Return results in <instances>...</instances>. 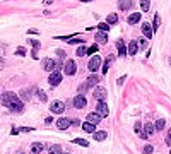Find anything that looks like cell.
Here are the masks:
<instances>
[{
	"label": "cell",
	"mask_w": 171,
	"mask_h": 154,
	"mask_svg": "<svg viewBox=\"0 0 171 154\" xmlns=\"http://www.w3.org/2000/svg\"><path fill=\"white\" fill-rule=\"evenodd\" d=\"M2 104L4 106H7L10 111H22V101H21L19 98H17V94H14V92H4L2 94Z\"/></svg>",
	"instance_id": "1"
},
{
	"label": "cell",
	"mask_w": 171,
	"mask_h": 154,
	"mask_svg": "<svg viewBox=\"0 0 171 154\" xmlns=\"http://www.w3.org/2000/svg\"><path fill=\"white\" fill-rule=\"evenodd\" d=\"M103 65V58H101L99 55H94L92 58L89 60V65H87V69H89L91 72H96L99 70V67Z\"/></svg>",
	"instance_id": "2"
},
{
	"label": "cell",
	"mask_w": 171,
	"mask_h": 154,
	"mask_svg": "<svg viewBox=\"0 0 171 154\" xmlns=\"http://www.w3.org/2000/svg\"><path fill=\"white\" fill-rule=\"evenodd\" d=\"M75 72H77V63L74 60L65 62V65H63V74H65V75H74Z\"/></svg>",
	"instance_id": "3"
},
{
	"label": "cell",
	"mask_w": 171,
	"mask_h": 154,
	"mask_svg": "<svg viewBox=\"0 0 171 154\" xmlns=\"http://www.w3.org/2000/svg\"><path fill=\"white\" fill-rule=\"evenodd\" d=\"M96 113L99 115L101 118L108 116V115H110V110H108V104H106L104 101H98V104H96Z\"/></svg>",
	"instance_id": "4"
},
{
	"label": "cell",
	"mask_w": 171,
	"mask_h": 154,
	"mask_svg": "<svg viewBox=\"0 0 171 154\" xmlns=\"http://www.w3.org/2000/svg\"><path fill=\"white\" fill-rule=\"evenodd\" d=\"M74 106L77 108V110H81V108H86L87 106V99H86V96L84 94H77L75 98H74Z\"/></svg>",
	"instance_id": "5"
},
{
	"label": "cell",
	"mask_w": 171,
	"mask_h": 154,
	"mask_svg": "<svg viewBox=\"0 0 171 154\" xmlns=\"http://www.w3.org/2000/svg\"><path fill=\"white\" fill-rule=\"evenodd\" d=\"M50 111L55 113V115L63 113V111H65V104H63V101H53L50 104Z\"/></svg>",
	"instance_id": "6"
},
{
	"label": "cell",
	"mask_w": 171,
	"mask_h": 154,
	"mask_svg": "<svg viewBox=\"0 0 171 154\" xmlns=\"http://www.w3.org/2000/svg\"><path fill=\"white\" fill-rule=\"evenodd\" d=\"M48 82H50V86L57 87V86L62 82V74H60V72H51L50 77H48Z\"/></svg>",
	"instance_id": "7"
},
{
	"label": "cell",
	"mask_w": 171,
	"mask_h": 154,
	"mask_svg": "<svg viewBox=\"0 0 171 154\" xmlns=\"http://www.w3.org/2000/svg\"><path fill=\"white\" fill-rule=\"evenodd\" d=\"M43 69L46 72H57V63H55V60H51V58H45L43 60Z\"/></svg>",
	"instance_id": "8"
},
{
	"label": "cell",
	"mask_w": 171,
	"mask_h": 154,
	"mask_svg": "<svg viewBox=\"0 0 171 154\" xmlns=\"http://www.w3.org/2000/svg\"><path fill=\"white\" fill-rule=\"evenodd\" d=\"M72 120H69V118H58L57 120V128L58 130H65V128H69L70 127Z\"/></svg>",
	"instance_id": "9"
},
{
	"label": "cell",
	"mask_w": 171,
	"mask_h": 154,
	"mask_svg": "<svg viewBox=\"0 0 171 154\" xmlns=\"http://www.w3.org/2000/svg\"><path fill=\"white\" fill-rule=\"evenodd\" d=\"M94 98H96L98 101H104V99H106V89H104V87H96V89H94Z\"/></svg>",
	"instance_id": "10"
},
{
	"label": "cell",
	"mask_w": 171,
	"mask_h": 154,
	"mask_svg": "<svg viewBox=\"0 0 171 154\" xmlns=\"http://www.w3.org/2000/svg\"><path fill=\"white\" fill-rule=\"evenodd\" d=\"M86 122H89V123H92V125H96V123L101 122V116L96 111H94V113H89V115H87V118H86Z\"/></svg>",
	"instance_id": "11"
},
{
	"label": "cell",
	"mask_w": 171,
	"mask_h": 154,
	"mask_svg": "<svg viewBox=\"0 0 171 154\" xmlns=\"http://www.w3.org/2000/svg\"><path fill=\"white\" fill-rule=\"evenodd\" d=\"M43 149H45V145L41 142H34L31 145V154H41L43 153Z\"/></svg>",
	"instance_id": "12"
},
{
	"label": "cell",
	"mask_w": 171,
	"mask_h": 154,
	"mask_svg": "<svg viewBox=\"0 0 171 154\" xmlns=\"http://www.w3.org/2000/svg\"><path fill=\"white\" fill-rule=\"evenodd\" d=\"M116 48H118V53H120V57H125L127 55V48H125V43L123 40H116Z\"/></svg>",
	"instance_id": "13"
},
{
	"label": "cell",
	"mask_w": 171,
	"mask_h": 154,
	"mask_svg": "<svg viewBox=\"0 0 171 154\" xmlns=\"http://www.w3.org/2000/svg\"><path fill=\"white\" fill-rule=\"evenodd\" d=\"M137 51H139V43L133 40L128 43V55H137Z\"/></svg>",
	"instance_id": "14"
},
{
	"label": "cell",
	"mask_w": 171,
	"mask_h": 154,
	"mask_svg": "<svg viewBox=\"0 0 171 154\" xmlns=\"http://www.w3.org/2000/svg\"><path fill=\"white\" fill-rule=\"evenodd\" d=\"M98 82H99V77H98L96 74H92V75H89V77H87L86 84H87L89 87H94V86H98Z\"/></svg>",
	"instance_id": "15"
},
{
	"label": "cell",
	"mask_w": 171,
	"mask_h": 154,
	"mask_svg": "<svg viewBox=\"0 0 171 154\" xmlns=\"http://www.w3.org/2000/svg\"><path fill=\"white\" fill-rule=\"evenodd\" d=\"M142 31H144L145 38H151L152 36V26L149 24V22H144V24H142Z\"/></svg>",
	"instance_id": "16"
},
{
	"label": "cell",
	"mask_w": 171,
	"mask_h": 154,
	"mask_svg": "<svg viewBox=\"0 0 171 154\" xmlns=\"http://www.w3.org/2000/svg\"><path fill=\"white\" fill-rule=\"evenodd\" d=\"M82 130H84V132H87V133H94V132H96V125L86 122V123H82Z\"/></svg>",
	"instance_id": "17"
},
{
	"label": "cell",
	"mask_w": 171,
	"mask_h": 154,
	"mask_svg": "<svg viewBox=\"0 0 171 154\" xmlns=\"http://www.w3.org/2000/svg\"><path fill=\"white\" fill-rule=\"evenodd\" d=\"M118 7L120 10H128L132 7V0H118Z\"/></svg>",
	"instance_id": "18"
},
{
	"label": "cell",
	"mask_w": 171,
	"mask_h": 154,
	"mask_svg": "<svg viewBox=\"0 0 171 154\" xmlns=\"http://www.w3.org/2000/svg\"><path fill=\"white\" fill-rule=\"evenodd\" d=\"M144 132L147 133V135H154V132H156L154 123H145V125H144Z\"/></svg>",
	"instance_id": "19"
},
{
	"label": "cell",
	"mask_w": 171,
	"mask_h": 154,
	"mask_svg": "<svg viewBox=\"0 0 171 154\" xmlns=\"http://www.w3.org/2000/svg\"><path fill=\"white\" fill-rule=\"evenodd\" d=\"M108 137V133L104 132V130H99V132H94V141H98V142H101V141H104Z\"/></svg>",
	"instance_id": "20"
},
{
	"label": "cell",
	"mask_w": 171,
	"mask_h": 154,
	"mask_svg": "<svg viewBox=\"0 0 171 154\" xmlns=\"http://www.w3.org/2000/svg\"><path fill=\"white\" fill-rule=\"evenodd\" d=\"M96 41H99V43H106V41H108V36H106V33H103V31H98V33H96Z\"/></svg>",
	"instance_id": "21"
},
{
	"label": "cell",
	"mask_w": 171,
	"mask_h": 154,
	"mask_svg": "<svg viewBox=\"0 0 171 154\" xmlns=\"http://www.w3.org/2000/svg\"><path fill=\"white\" fill-rule=\"evenodd\" d=\"M48 153H50V154H63V153H62V147L58 145V144H53V145H50Z\"/></svg>",
	"instance_id": "22"
},
{
	"label": "cell",
	"mask_w": 171,
	"mask_h": 154,
	"mask_svg": "<svg viewBox=\"0 0 171 154\" xmlns=\"http://www.w3.org/2000/svg\"><path fill=\"white\" fill-rule=\"evenodd\" d=\"M154 127H156V130H158V132L164 130V127H166V120H164V118H159V120L156 122V125H154Z\"/></svg>",
	"instance_id": "23"
},
{
	"label": "cell",
	"mask_w": 171,
	"mask_h": 154,
	"mask_svg": "<svg viewBox=\"0 0 171 154\" xmlns=\"http://www.w3.org/2000/svg\"><path fill=\"white\" fill-rule=\"evenodd\" d=\"M140 21V14H130L128 16V24H137Z\"/></svg>",
	"instance_id": "24"
},
{
	"label": "cell",
	"mask_w": 171,
	"mask_h": 154,
	"mask_svg": "<svg viewBox=\"0 0 171 154\" xmlns=\"http://www.w3.org/2000/svg\"><path fill=\"white\" fill-rule=\"evenodd\" d=\"M31 94H33V91H31V89H22V91H21V96H22V99H24V101H29V99H31Z\"/></svg>",
	"instance_id": "25"
},
{
	"label": "cell",
	"mask_w": 171,
	"mask_h": 154,
	"mask_svg": "<svg viewBox=\"0 0 171 154\" xmlns=\"http://www.w3.org/2000/svg\"><path fill=\"white\" fill-rule=\"evenodd\" d=\"M149 7H151V0H140V9H142V12H147V10H149Z\"/></svg>",
	"instance_id": "26"
},
{
	"label": "cell",
	"mask_w": 171,
	"mask_h": 154,
	"mask_svg": "<svg viewBox=\"0 0 171 154\" xmlns=\"http://www.w3.org/2000/svg\"><path fill=\"white\" fill-rule=\"evenodd\" d=\"M75 55H77V57H84V55H87V48H86L84 45H81V46L77 48V51H75Z\"/></svg>",
	"instance_id": "27"
},
{
	"label": "cell",
	"mask_w": 171,
	"mask_h": 154,
	"mask_svg": "<svg viewBox=\"0 0 171 154\" xmlns=\"http://www.w3.org/2000/svg\"><path fill=\"white\" fill-rule=\"evenodd\" d=\"M36 94H38V98H40V101H46L48 99V96H46V92L45 91H41V89H36Z\"/></svg>",
	"instance_id": "28"
},
{
	"label": "cell",
	"mask_w": 171,
	"mask_h": 154,
	"mask_svg": "<svg viewBox=\"0 0 171 154\" xmlns=\"http://www.w3.org/2000/svg\"><path fill=\"white\" fill-rule=\"evenodd\" d=\"M74 144H77V145H82V147H87L89 142L86 141V139H74Z\"/></svg>",
	"instance_id": "29"
},
{
	"label": "cell",
	"mask_w": 171,
	"mask_h": 154,
	"mask_svg": "<svg viewBox=\"0 0 171 154\" xmlns=\"http://www.w3.org/2000/svg\"><path fill=\"white\" fill-rule=\"evenodd\" d=\"M118 22V16L116 14H110L108 16V24H116Z\"/></svg>",
	"instance_id": "30"
},
{
	"label": "cell",
	"mask_w": 171,
	"mask_h": 154,
	"mask_svg": "<svg viewBox=\"0 0 171 154\" xmlns=\"http://www.w3.org/2000/svg\"><path fill=\"white\" fill-rule=\"evenodd\" d=\"M111 60H113V57H108V60L104 62V65H103V74H106V72H108V69H110V63H111Z\"/></svg>",
	"instance_id": "31"
},
{
	"label": "cell",
	"mask_w": 171,
	"mask_h": 154,
	"mask_svg": "<svg viewBox=\"0 0 171 154\" xmlns=\"http://www.w3.org/2000/svg\"><path fill=\"white\" fill-rule=\"evenodd\" d=\"M152 151H154V145H151V144H147V145L142 149V153H144V154H151Z\"/></svg>",
	"instance_id": "32"
},
{
	"label": "cell",
	"mask_w": 171,
	"mask_h": 154,
	"mask_svg": "<svg viewBox=\"0 0 171 154\" xmlns=\"http://www.w3.org/2000/svg\"><path fill=\"white\" fill-rule=\"evenodd\" d=\"M98 28H99V31H103V33H106V31H110V26H108L106 22H99V26H98Z\"/></svg>",
	"instance_id": "33"
},
{
	"label": "cell",
	"mask_w": 171,
	"mask_h": 154,
	"mask_svg": "<svg viewBox=\"0 0 171 154\" xmlns=\"http://www.w3.org/2000/svg\"><path fill=\"white\" fill-rule=\"evenodd\" d=\"M96 51H98V45H92V46L87 48V55H92V53H96Z\"/></svg>",
	"instance_id": "34"
},
{
	"label": "cell",
	"mask_w": 171,
	"mask_h": 154,
	"mask_svg": "<svg viewBox=\"0 0 171 154\" xmlns=\"http://www.w3.org/2000/svg\"><path fill=\"white\" fill-rule=\"evenodd\" d=\"M87 89H89V86H87V84H81V86H79V94H82V92L87 91Z\"/></svg>",
	"instance_id": "35"
},
{
	"label": "cell",
	"mask_w": 171,
	"mask_h": 154,
	"mask_svg": "<svg viewBox=\"0 0 171 154\" xmlns=\"http://www.w3.org/2000/svg\"><path fill=\"white\" fill-rule=\"evenodd\" d=\"M57 55H58V60H63L65 58V51L63 50H57Z\"/></svg>",
	"instance_id": "36"
},
{
	"label": "cell",
	"mask_w": 171,
	"mask_h": 154,
	"mask_svg": "<svg viewBox=\"0 0 171 154\" xmlns=\"http://www.w3.org/2000/svg\"><path fill=\"white\" fill-rule=\"evenodd\" d=\"M31 45H33V48H34V50H38V48H40V41H36V40H31Z\"/></svg>",
	"instance_id": "37"
},
{
	"label": "cell",
	"mask_w": 171,
	"mask_h": 154,
	"mask_svg": "<svg viewBox=\"0 0 171 154\" xmlns=\"http://www.w3.org/2000/svg\"><path fill=\"white\" fill-rule=\"evenodd\" d=\"M159 22H161V21H159V16H156V17H154V31L158 29V26H159Z\"/></svg>",
	"instance_id": "38"
},
{
	"label": "cell",
	"mask_w": 171,
	"mask_h": 154,
	"mask_svg": "<svg viewBox=\"0 0 171 154\" xmlns=\"http://www.w3.org/2000/svg\"><path fill=\"white\" fill-rule=\"evenodd\" d=\"M69 43H70V45H77V43H82V40H79V38H70Z\"/></svg>",
	"instance_id": "39"
},
{
	"label": "cell",
	"mask_w": 171,
	"mask_h": 154,
	"mask_svg": "<svg viewBox=\"0 0 171 154\" xmlns=\"http://www.w3.org/2000/svg\"><path fill=\"white\" fill-rule=\"evenodd\" d=\"M133 128H135V132H137V133H140V132H142V127H140V122H137V123H135V127H133Z\"/></svg>",
	"instance_id": "40"
},
{
	"label": "cell",
	"mask_w": 171,
	"mask_h": 154,
	"mask_svg": "<svg viewBox=\"0 0 171 154\" xmlns=\"http://www.w3.org/2000/svg\"><path fill=\"white\" fill-rule=\"evenodd\" d=\"M16 53L22 57V55H26V48H22V46H21V48H17V51H16Z\"/></svg>",
	"instance_id": "41"
},
{
	"label": "cell",
	"mask_w": 171,
	"mask_h": 154,
	"mask_svg": "<svg viewBox=\"0 0 171 154\" xmlns=\"http://www.w3.org/2000/svg\"><path fill=\"white\" fill-rule=\"evenodd\" d=\"M17 132H33V128H29V127H22V128H17Z\"/></svg>",
	"instance_id": "42"
},
{
	"label": "cell",
	"mask_w": 171,
	"mask_h": 154,
	"mask_svg": "<svg viewBox=\"0 0 171 154\" xmlns=\"http://www.w3.org/2000/svg\"><path fill=\"white\" fill-rule=\"evenodd\" d=\"M139 46H140V50H144V48L147 46V41H145V40H140V43H139Z\"/></svg>",
	"instance_id": "43"
},
{
	"label": "cell",
	"mask_w": 171,
	"mask_h": 154,
	"mask_svg": "<svg viewBox=\"0 0 171 154\" xmlns=\"http://www.w3.org/2000/svg\"><path fill=\"white\" fill-rule=\"evenodd\" d=\"M166 144L171 145V128H170V132H168V137H166Z\"/></svg>",
	"instance_id": "44"
},
{
	"label": "cell",
	"mask_w": 171,
	"mask_h": 154,
	"mask_svg": "<svg viewBox=\"0 0 171 154\" xmlns=\"http://www.w3.org/2000/svg\"><path fill=\"white\" fill-rule=\"evenodd\" d=\"M139 137H140V139H147L149 135H147V133H145V132H144V130H142V132L139 133Z\"/></svg>",
	"instance_id": "45"
},
{
	"label": "cell",
	"mask_w": 171,
	"mask_h": 154,
	"mask_svg": "<svg viewBox=\"0 0 171 154\" xmlns=\"http://www.w3.org/2000/svg\"><path fill=\"white\" fill-rule=\"evenodd\" d=\"M4 65H5V62H4V58H0V70L4 69Z\"/></svg>",
	"instance_id": "46"
},
{
	"label": "cell",
	"mask_w": 171,
	"mask_h": 154,
	"mask_svg": "<svg viewBox=\"0 0 171 154\" xmlns=\"http://www.w3.org/2000/svg\"><path fill=\"white\" fill-rule=\"evenodd\" d=\"M123 81H125V75H123V77H120V79H118V84H120V86H121V84H123Z\"/></svg>",
	"instance_id": "47"
},
{
	"label": "cell",
	"mask_w": 171,
	"mask_h": 154,
	"mask_svg": "<svg viewBox=\"0 0 171 154\" xmlns=\"http://www.w3.org/2000/svg\"><path fill=\"white\" fill-rule=\"evenodd\" d=\"M45 4H46V5H50V4H53V0H45Z\"/></svg>",
	"instance_id": "48"
},
{
	"label": "cell",
	"mask_w": 171,
	"mask_h": 154,
	"mask_svg": "<svg viewBox=\"0 0 171 154\" xmlns=\"http://www.w3.org/2000/svg\"><path fill=\"white\" fill-rule=\"evenodd\" d=\"M81 2H91V0H81Z\"/></svg>",
	"instance_id": "49"
},
{
	"label": "cell",
	"mask_w": 171,
	"mask_h": 154,
	"mask_svg": "<svg viewBox=\"0 0 171 154\" xmlns=\"http://www.w3.org/2000/svg\"><path fill=\"white\" fill-rule=\"evenodd\" d=\"M170 65H171V58H170Z\"/></svg>",
	"instance_id": "50"
},
{
	"label": "cell",
	"mask_w": 171,
	"mask_h": 154,
	"mask_svg": "<svg viewBox=\"0 0 171 154\" xmlns=\"http://www.w3.org/2000/svg\"><path fill=\"white\" fill-rule=\"evenodd\" d=\"M63 154H69V153H63Z\"/></svg>",
	"instance_id": "51"
},
{
	"label": "cell",
	"mask_w": 171,
	"mask_h": 154,
	"mask_svg": "<svg viewBox=\"0 0 171 154\" xmlns=\"http://www.w3.org/2000/svg\"><path fill=\"white\" fill-rule=\"evenodd\" d=\"M170 154H171V151H170Z\"/></svg>",
	"instance_id": "52"
}]
</instances>
